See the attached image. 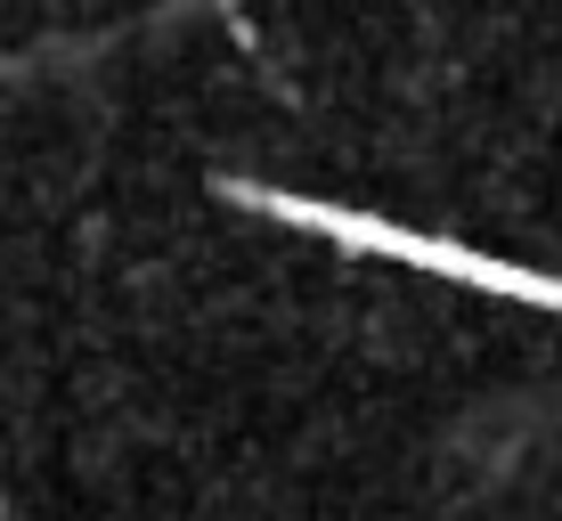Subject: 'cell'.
<instances>
[{
	"label": "cell",
	"instance_id": "cell-1",
	"mask_svg": "<svg viewBox=\"0 0 562 521\" xmlns=\"http://www.w3.org/2000/svg\"><path fill=\"white\" fill-rule=\"evenodd\" d=\"M351 245L359 253H392L408 269H432V278H457L473 285V294H497V302H530V310H562V278H547V269L530 261H490L473 253V245H449V237H424V228H383V220H351Z\"/></svg>",
	"mask_w": 562,
	"mask_h": 521
}]
</instances>
